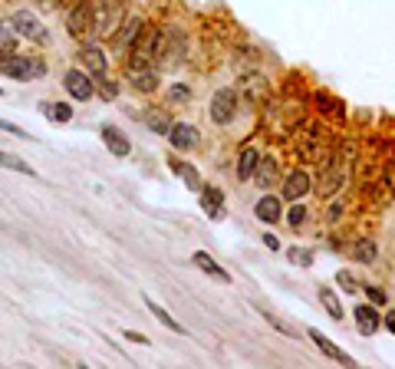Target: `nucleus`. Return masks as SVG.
Returning <instances> with one entry per match:
<instances>
[{"label":"nucleus","mask_w":395,"mask_h":369,"mask_svg":"<svg viewBox=\"0 0 395 369\" xmlns=\"http://www.w3.org/2000/svg\"><path fill=\"white\" fill-rule=\"evenodd\" d=\"M17 50V30L10 20H0V60H7V56H14Z\"/></svg>","instance_id":"obj_24"},{"label":"nucleus","mask_w":395,"mask_h":369,"mask_svg":"<svg viewBox=\"0 0 395 369\" xmlns=\"http://www.w3.org/2000/svg\"><path fill=\"white\" fill-rule=\"evenodd\" d=\"M353 316H356V327H359L362 336H372V333L379 330V323H382V316L376 314V307H372V303H359V307L353 310Z\"/></svg>","instance_id":"obj_15"},{"label":"nucleus","mask_w":395,"mask_h":369,"mask_svg":"<svg viewBox=\"0 0 395 369\" xmlns=\"http://www.w3.org/2000/svg\"><path fill=\"white\" fill-rule=\"evenodd\" d=\"M286 221H290L293 228H300L303 221H306V208H303V205H293V208H290V215H286Z\"/></svg>","instance_id":"obj_39"},{"label":"nucleus","mask_w":395,"mask_h":369,"mask_svg":"<svg viewBox=\"0 0 395 369\" xmlns=\"http://www.w3.org/2000/svg\"><path fill=\"white\" fill-rule=\"evenodd\" d=\"M0 96H3V89H0Z\"/></svg>","instance_id":"obj_44"},{"label":"nucleus","mask_w":395,"mask_h":369,"mask_svg":"<svg viewBox=\"0 0 395 369\" xmlns=\"http://www.w3.org/2000/svg\"><path fill=\"white\" fill-rule=\"evenodd\" d=\"M254 185H260V188H270V185H277V178H280V165H277V159L273 155H260L257 159V168H254Z\"/></svg>","instance_id":"obj_11"},{"label":"nucleus","mask_w":395,"mask_h":369,"mask_svg":"<svg viewBox=\"0 0 395 369\" xmlns=\"http://www.w3.org/2000/svg\"><path fill=\"white\" fill-rule=\"evenodd\" d=\"M102 142H106V149H109L112 155H119V159H125V155L132 152V142H129V136H125V132H119L116 125H102Z\"/></svg>","instance_id":"obj_16"},{"label":"nucleus","mask_w":395,"mask_h":369,"mask_svg":"<svg viewBox=\"0 0 395 369\" xmlns=\"http://www.w3.org/2000/svg\"><path fill=\"white\" fill-rule=\"evenodd\" d=\"M260 316H264V320H267V323H270V327L277 330V333H284V336H290V340H297V330L290 327V323H284L280 316H273L270 310H260Z\"/></svg>","instance_id":"obj_31"},{"label":"nucleus","mask_w":395,"mask_h":369,"mask_svg":"<svg viewBox=\"0 0 395 369\" xmlns=\"http://www.w3.org/2000/svg\"><path fill=\"white\" fill-rule=\"evenodd\" d=\"M359 290H366V297H369V303H372V307H385V300H389V297H385V290L372 287V284H366V287H359Z\"/></svg>","instance_id":"obj_35"},{"label":"nucleus","mask_w":395,"mask_h":369,"mask_svg":"<svg viewBox=\"0 0 395 369\" xmlns=\"http://www.w3.org/2000/svg\"><path fill=\"white\" fill-rule=\"evenodd\" d=\"M142 27H145V20H142V17H129L125 24H119V30H116V46H119V50H129L132 40L142 33Z\"/></svg>","instance_id":"obj_21"},{"label":"nucleus","mask_w":395,"mask_h":369,"mask_svg":"<svg viewBox=\"0 0 395 369\" xmlns=\"http://www.w3.org/2000/svg\"><path fill=\"white\" fill-rule=\"evenodd\" d=\"M125 80L132 82L138 93H155V86H158V69H155V63H149V60L129 56V60H125Z\"/></svg>","instance_id":"obj_3"},{"label":"nucleus","mask_w":395,"mask_h":369,"mask_svg":"<svg viewBox=\"0 0 395 369\" xmlns=\"http://www.w3.org/2000/svg\"><path fill=\"white\" fill-rule=\"evenodd\" d=\"M395 195V165H389L379 178H376V185H372V192H369V201L372 205H385V201H392Z\"/></svg>","instance_id":"obj_9"},{"label":"nucleus","mask_w":395,"mask_h":369,"mask_svg":"<svg viewBox=\"0 0 395 369\" xmlns=\"http://www.w3.org/2000/svg\"><path fill=\"white\" fill-rule=\"evenodd\" d=\"M336 284H340V287L346 290V294H356V290L362 287V284L356 280V273H353V271H340V273H336Z\"/></svg>","instance_id":"obj_34"},{"label":"nucleus","mask_w":395,"mask_h":369,"mask_svg":"<svg viewBox=\"0 0 395 369\" xmlns=\"http://www.w3.org/2000/svg\"><path fill=\"white\" fill-rule=\"evenodd\" d=\"M0 69H3V76H14L20 82H30V80H40L43 73H46V63H43L40 56H7V60H0Z\"/></svg>","instance_id":"obj_2"},{"label":"nucleus","mask_w":395,"mask_h":369,"mask_svg":"<svg viewBox=\"0 0 395 369\" xmlns=\"http://www.w3.org/2000/svg\"><path fill=\"white\" fill-rule=\"evenodd\" d=\"M241 86H244V93L250 99H267V82H264L260 73H247V76H241Z\"/></svg>","instance_id":"obj_25"},{"label":"nucleus","mask_w":395,"mask_h":369,"mask_svg":"<svg viewBox=\"0 0 395 369\" xmlns=\"http://www.w3.org/2000/svg\"><path fill=\"white\" fill-rule=\"evenodd\" d=\"M264 244L270 247V251H280V241H277L273 234H264Z\"/></svg>","instance_id":"obj_42"},{"label":"nucleus","mask_w":395,"mask_h":369,"mask_svg":"<svg viewBox=\"0 0 395 369\" xmlns=\"http://www.w3.org/2000/svg\"><path fill=\"white\" fill-rule=\"evenodd\" d=\"M168 102H175V106L191 102V89H188V86H181V82H175V86L168 89Z\"/></svg>","instance_id":"obj_33"},{"label":"nucleus","mask_w":395,"mask_h":369,"mask_svg":"<svg viewBox=\"0 0 395 369\" xmlns=\"http://www.w3.org/2000/svg\"><path fill=\"white\" fill-rule=\"evenodd\" d=\"M168 165H172V172H178L181 175V181L188 185L191 192H201V175H198V168L188 162H178V159H168Z\"/></svg>","instance_id":"obj_23"},{"label":"nucleus","mask_w":395,"mask_h":369,"mask_svg":"<svg viewBox=\"0 0 395 369\" xmlns=\"http://www.w3.org/2000/svg\"><path fill=\"white\" fill-rule=\"evenodd\" d=\"M0 132H7V136H17V138H27V142L33 138L27 129H20V125H14V123H7V119H0Z\"/></svg>","instance_id":"obj_37"},{"label":"nucleus","mask_w":395,"mask_h":369,"mask_svg":"<svg viewBox=\"0 0 395 369\" xmlns=\"http://www.w3.org/2000/svg\"><path fill=\"white\" fill-rule=\"evenodd\" d=\"M191 260H194V267H201L208 277H214V280H221V284H231V273L224 271V267H221V264L211 258L208 251H194V254H191Z\"/></svg>","instance_id":"obj_17"},{"label":"nucleus","mask_w":395,"mask_h":369,"mask_svg":"<svg viewBox=\"0 0 395 369\" xmlns=\"http://www.w3.org/2000/svg\"><path fill=\"white\" fill-rule=\"evenodd\" d=\"M93 86H99V93H102L106 99H116V86L106 82V73H102V76H93Z\"/></svg>","instance_id":"obj_38"},{"label":"nucleus","mask_w":395,"mask_h":369,"mask_svg":"<svg viewBox=\"0 0 395 369\" xmlns=\"http://www.w3.org/2000/svg\"><path fill=\"white\" fill-rule=\"evenodd\" d=\"M376 258H379V247H376V241H369V237L353 247V260H359V264H376Z\"/></svg>","instance_id":"obj_27"},{"label":"nucleus","mask_w":395,"mask_h":369,"mask_svg":"<svg viewBox=\"0 0 395 369\" xmlns=\"http://www.w3.org/2000/svg\"><path fill=\"white\" fill-rule=\"evenodd\" d=\"M385 327H389V333H395V314L385 316Z\"/></svg>","instance_id":"obj_43"},{"label":"nucleus","mask_w":395,"mask_h":369,"mask_svg":"<svg viewBox=\"0 0 395 369\" xmlns=\"http://www.w3.org/2000/svg\"><path fill=\"white\" fill-rule=\"evenodd\" d=\"M306 336H310V340L316 343V350H320V353H323V356H329V359H336L340 366H353V356H349V353H342V350H340V346H336V343H329L327 336H323V333H320V330H316V327H310V330H306Z\"/></svg>","instance_id":"obj_10"},{"label":"nucleus","mask_w":395,"mask_h":369,"mask_svg":"<svg viewBox=\"0 0 395 369\" xmlns=\"http://www.w3.org/2000/svg\"><path fill=\"white\" fill-rule=\"evenodd\" d=\"M342 181H346V165L333 162V168L327 165V172H323V181H320V195L329 198V195H336L342 188Z\"/></svg>","instance_id":"obj_18"},{"label":"nucleus","mask_w":395,"mask_h":369,"mask_svg":"<svg viewBox=\"0 0 395 369\" xmlns=\"http://www.w3.org/2000/svg\"><path fill=\"white\" fill-rule=\"evenodd\" d=\"M185 56V37L178 30H158L155 37V63H178Z\"/></svg>","instance_id":"obj_4"},{"label":"nucleus","mask_w":395,"mask_h":369,"mask_svg":"<svg viewBox=\"0 0 395 369\" xmlns=\"http://www.w3.org/2000/svg\"><path fill=\"white\" fill-rule=\"evenodd\" d=\"M320 109L323 112H333V116H342V106L336 102V99H327V96H320Z\"/></svg>","instance_id":"obj_40"},{"label":"nucleus","mask_w":395,"mask_h":369,"mask_svg":"<svg viewBox=\"0 0 395 369\" xmlns=\"http://www.w3.org/2000/svg\"><path fill=\"white\" fill-rule=\"evenodd\" d=\"M0 168H10V172H20V175H37L33 168H30L24 159H17V155H7V152H0Z\"/></svg>","instance_id":"obj_30"},{"label":"nucleus","mask_w":395,"mask_h":369,"mask_svg":"<svg viewBox=\"0 0 395 369\" xmlns=\"http://www.w3.org/2000/svg\"><path fill=\"white\" fill-rule=\"evenodd\" d=\"M290 260H293V264H300V267H310V264H313V251L293 247V251H290Z\"/></svg>","instance_id":"obj_36"},{"label":"nucleus","mask_w":395,"mask_h":369,"mask_svg":"<svg viewBox=\"0 0 395 369\" xmlns=\"http://www.w3.org/2000/svg\"><path fill=\"white\" fill-rule=\"evenodd\" d=\"M63 86H66V93L73 99H80V102H86V99H93L95 86H93V76H86L82 69H69L66 76H63Z\"/></svg>","instance_id":"obj_8"},{"label":"nucleus","mask_w":395,"mask_h":369,"mask_svg":"<svg viewBox=\"0 0 395 369\" xmlns=\"http://www.w3.org/2000/svg\"><path fill=\"white\" fill-rule=\"evenodd\" d=\"M257 159H260L257 149H244V152H241V159H237V175L244 178V181L254 175V168H257Z\"/></svg>","instance_id":"obj_26"},{"label":"nucleus","mask_w":395,"mask_h":369,"mask_svg":"<svg viewBox=\"0 0 395 369\" xmlns=\"http://www.w3.org/2000/svg\"><path fill=\"white\" fill-rule=\"evenodd\" d=\"M320 303H323V307H327V314L333 316V320H342V303H340V297H336V294H333V290L329 287H320Z\"/></svg>","instance_id":"obj_28"},{"label":"nucleus","mask_w":395,"mask_h":369,"mask_svg":"<svg viewBox=\"0 0 395 369\" xmlns=\"http://www.w3.org/2000/svg\"><path fill=\"white\" fill-rule=\"evenodd\" d=\"M145 307H149L151 314H155V320H158L162 327H168V330H172V333H181V336L188 333V330L181 327V323H178V320H175V316L168 314V310H165V307H162V303H158V300H155V297H149V294H145Z\"/></svg>","instance_id":"obj_22"},{"label":"nucleus","mask_w":395,"mask_h":369,"mask_svg":"<svg viewBox=\"0 0 395 369\" xmlns=\"http://www.w3.org/2000/svg\"><path fill=\"white\" fill-rule=\"evenodd\" d=\"M10 24H14L17 37H27V40H33V43L46 40V27L40 24V17L30 14V10H17V14L10 17Z\"/></svg>","instance_id":"obj_7"},{"label":"nucleus","mask_w":395,"mask_h":369,"mask_svg":"<svg viewBox=\"0 0 395 369\" xmlns=\"http://www.w3.org/2000/svg\"><path fill=\"white\" fill-rule=\"evenodd\" d=\"M254 215H257L264 224H277L280 215H284V205H280L277 195H264V198L257 201V208H254Z\"/></svg>","instance_id":"obj_20"},{"label":"nucleus","mask_w":395,"mask_h":369,"mask_svg":"<svg viewBox=\"0 0 395 369\" xmlns=\"http://www.w3.org/2000/svg\"><path fill=\"white\" fill-rule=\"evenodd\" d=\"M201 208L211 221H221L224 218V192L214 185H201Z\"/></svg>","instance_id":"obj_14"},{"label":"nucleus","mask_w":395,"mask_h":369,"mask_svg":"<svg viewBox=\"0 0 395 369\" xmlns=\"http://www.w3.org/2000/svg\"><path fill=\"white\" fill-rule=\"evenodd\" d=\"M208 112H211V123L228 125L234 116H237V93H234V89H218Z\"/></svg>","instance_id":"obj_5"},{"label":"nucleus","mask_w":395,"mask_h":369,"mask_svg":"<svg viewBox=\"0 0 395 369\" xmlns=\"http://www.w3.org/2000/svg\"><path fill=\"white\" fill-rule=\"evenodd\" d=\"M125 340H132V343H149V336H142V333H132V330H125Z\"/></svg>","instance_id":"obj_41"},{"label":"nucleus","mask_w":395,"mask_h":369,"mask_svg":"<svg viewBox=\"0 0 395 369\" xmlns=\"http://www.w3.org/2000/svg\"><path fill=\"white\" fill-rule=\"evenodd\" d=\"M66 24H69V33H73L76 40H86V37L93 33V0H82V3H76V7L69 10Z\"/></svg>","instance_id":"obj_6"},{"label":"nucleus","mask_w":395,"mask_h":369,"mask_svg":"<svg viewBox=\"0 0 395 369\" xmlns=\"http://www.w3.org/2000/svg\"><path fill=\"white\" fill-rule=\"evenodd\" d=\"M313 188V178H310V172H303V168H297L293 175L284 181V198L286 201H300L303 195Z\"/></svg>","instance_id":"obj_12"},{"label":"nucleus","mask_w":395,"mask_h":369,"mask_svg":"<svg viewBox=\"0 0 395 369\" xmlns=\"http://www.w3.org/2000/svg\"><path fill=\"white\" fill-rule=\"evenodd\" d=\"M80 60H82V66L89 69L93 76H102V73H106V66H109V63H106V53H102L95 43H86V46H82Z\"/></svg>","instance_id":"obj_19"},{"label":"nucleus","mask_w":395,"mask_h":369,"mask_svg":"<svg viewBox=\"0 0 395 369\" xmlns=\"http://www.w3.org/2000/svg\"><path fill=\"white\" fill-rule=\"evenodd\" d=\"M122 24V0H93V37H112Z\"/></svg>","instance_id":"obj_1"},{"label":"nucleus","mask_w":395,"mask_h":369,"mask_svg":"<svg viewBox=\"0 0 395 369\" xmlns=\"http://www.w3.org/2000/svg\"><path fill=\"white\" fill-rule=\"evenodd\" d=\"M43 112H46L53 123H69V119H73V106H69V102H43Z\"/></svg>","instance_id":"obj_29"},{"label":"nucleus","mask_w":395,"mask_h":369,"mask_svg":"<svg viewBox=\"0 0 395 369\" xmlns=\"http://www.w3.org/2000/svg\"><path fill=\"white\" fill-rule=\"evenodd\" d=\"M165 136L172 138V145H175V149H194V145H198V138H201V136H198V129L188 125V123H172Z\"/></svg>","instance_id":"obj_13"},{"label":"nucleus","mask_w":395,"mask_h":369,"mask_svg":"<svg viewBox=\"0 0 395 369\" xmlns=\"http://www.w3.org/2000/svg\"><path fill=\"white\" fill-rule=\"evenodd\" d=\"M145 123L151 125V129H155V132H168V125H172V119H168V116H165V112H158V109H151L149 116H145Z\"/></svg>","instance_id":"obj_32"}]
</instances>
